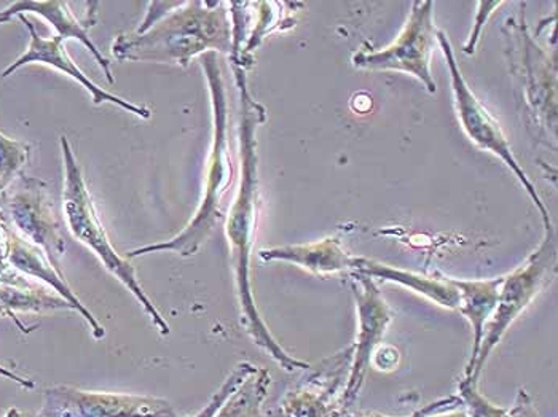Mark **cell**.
Returning a JSON list of instances; mask_svg holds the SVG:
<instances>
[{
  "label": "cell",
  "mask_w": 558,
  "mask_h": 417,
  "mask_svg": "<svg viewBox=\"0 0 558 417\" xmlns=\"http://www.w3.org/2000/svg\"><path fill=\"white\" fill-rule=\"evenodd\" d=\"M233 74L240 91V158L241 177L235 201L227 216L226 234L229 240L230 258L238 303H240L241 326L253 338L260 349L270 355L275 361L288 371H306L310 365L288 353L277 338L271 334L254 299L251 284V254L256 240L258 219V158L256 133L258 125L265 122V109L254 101L247 89L246 71L233 64Z\"/></svg>",
  "instance_id": "cell-1"
},
{
  "label": "cell",
  "mask_w": 558,
  "mask_h": 417,
  "mask_svg": "<svg viewBox=\"0 0 558 417\" xmlns=\"http://www.w3.org/2000/svg\"><path fill=\"white\" fill-rule=\"evenodd\" d=\"M233 26L223 2H182L143 34H120L112 44L119 61H149L189 68L198 54L232 53Z\"/></svg>",
  "instance_id": "cell-2"
},
{
  "label": "cell",
  "mask_w": 558,
  "mask_h": 417,
  "mask_svg": "<svg viewBox=\"0 0 558 417\" xmlns=\"http://www.w3.org/2000/svg\"><path fill=\"white\" fill-rule=\"evenodd\" d=\"M209 93H211L213 115H215V139H213L211 157L206 171L205 195L202 205L178 236L163 243L137 247L130 250L126 258L143 257L158 252H174L181 257H194L209 234L216 229L223 213V198L233 182V164L229 148V115H227L226 86L220 71L217 53H206L202 57Z\"/></svg>",
  "instance_id": "cell-3"
},
{
  "label": "cell",
  "mask_w": 558,
  "mask_h": 417,
  "mask_svg": "<svg viewBox=\"0 0 558 417\" xmlns=\"http://www.w3.org/2000/svg\"><path fill=\"white\" fill-rule=\"evenodd\" d=\"M60 143L64 167L63 212L69 231L75 240L81 241L101 260L110 274L116 275L129 289L131 295L140 302L144 311L150 317L158 333L167 336L170 334V326H168L163 314L155 308L149 295L144 292L129 258L122 257L119 252L113 249L112 243L109 241L68 137H61Z\"/></svg>",
  "instance_id": "cell-4"
},
{
  "label": "cell",
  "mask_w": 558,
  "mask_h": 417,
  "mask_svg": "<svg viewBox=\"0 0 558 417\" xmlns=\"http://www.w3.org/2000/svg\"><path fill=\"white\" fill-rule=\"evenodd\" d=\"M557 237L553 223H544V236L537 249L526 258L525 263L509 274L501 275L498 303L482 336L481 347L474 364L464 370L463 379L478 384L482 371L495 347L501 343L512 323L532 305L556 274Z\"/></svg>",
  "instance_id": "cell-5"
},
{
  "label": "cell",
  "mask_w": 558,
  "mask_h": 417,
  "mask_svg": "<svg viewBox=\"0 0 558 417\" xmlns=\"http://www.w3.org/2000/svg\"><path fill=\"white\" fill-rule=\"evenodd\" d=\"M0 219L27 243L39 247L54 270L64 274L61 260L65 240L43 179L24 174L15 179L0 196Z\"/></svg>",
  "instance_id": "cell-6"
},
{
  "label": "cell",
  "mask_w": 558,
  "mask_h": 417,
  "mask_svg": "<svg viewBox=\"0 0 558 417\" xmlns=\"http://www.w3.org/2000/svg\"><path fill=\"white\" fill-rule=\"evenodd\" d=\"M436 39L440 44L447 65H449L454 107H457L458 120H460L464 133L468 134V137L473 140L475 146L481 147L482 150L490 151V154L498 157L506 167L514 172L515 177L519 179L520 184H522V187L525 188L532 201L535 203L537 210H539L543 222L550 223L549 210L541 201L535 185L530 182L525 171L520 167L519 161L515 160L501 126L498 125V122L485 109L484 105L475 98L470 85L464 81L460 65H458L457 58H454L449 37L442 30H437Z\"/></svg>",
  "instance_id": "cell-7"
},
{
  "label": "cell",
  "mask_w": 558,
  "mask_h": 417,
  "mask_svg": "<svg viewBox=\"0 0 558 417\" xmlns=\"http://www.w3.org/2000/svg\"><path fill=\"white\" fill-rule=\"evenodd\" d=\"M353 346L310 367L301 381L288 389L264 417H348L344 403Z\"/></svg>",
  "instance_id": "cell-8"
},
{
  "label": "cell",
  "mask_w": 558,
  "mask_h": 417,
  "mask_svg": "<svg viewBox=\"0 0 558 417\" xmlns=\"http://www.w3.org/2000/svg\"><path fill=\"white\" fill-rule=\"evenodd\" d=\"M434 2H413L412 12L398 39L380 51H360L353 65L365 71H396L412 75L429 93L437 86L430 72V57L437 30L434 26Z\"/></svg>",
  "instance_id": "cell-9"
},
{
  "label": "cell",
  "mask_w": 558,
  "mask_h": 417,
  "mask_svg": "<svg viewBox=\"0 0 558 417\" xmlns=\"http://www.w3.org/2000/svg\"><path fill=\"white\" fill-rule=\"evenodd\" d=\"M44 417H179L168 400L154 395L85 391L71 384L45 389Z\"/></svg>",
  "instance_id": "cell-10"
},
{
  "label": "cell",
  "mask_w": 558,
  "mask_h": 417,
  "mask_svg": "<svg viewBox=\"0 0 558 417\" xmlns=\"http://www.w3.org/2000/svg\"><path fill=\"white\" fill-rule=\"evenodd\" d=\"M350 278L351 291L356 302L357 320H360L357 340L353 344V360H351L347 391H344V403L351 409L363 391L372 357L384 341L392 320V312L374 279L360 271H350Z\"/></svg>",
  "instance_id": "cell-11"
},
{
  "label": "cell",
  "mask_w": 558,
  "mask_h": 417,
  "mask_svg": "<svg viewBox=\"0 0 558 417\" xmlns=\"http://www.w3.org/2000/svg\"><path fill=\"white\" fill-rule=\"evenodd\" d=\"M19 20L26 26L27 33H29V45H27L22 57L16 58L12 64L3 69L0 77H10L20 69L26 68V65H47V68L54 69V71L63 72V74L74 78L78 85L84 86L89 96H92L93 105L101 106L105 102H109V105L120 107V109L126 110V112L134 113L140 119H150V109H147V107L133 105V102L126 101V99L120 98V96L99 88L95 82L89 81L85 72H82L77 64L69 57L64 48L65 42L61 37L54 36L50 37V39H45V37L37 33L36 26L27 20V16L20 15Z\"/></svg>",
  "instance_id": "cell-12"
},
{
  "label": "cell",
  "mask_w": 558,
  "mask_h": 417,
  "mask_svg": "<svg viewBox=\"0 0 558 417\" xmlns=\"http://www.w3.org/2000/svg\"><path fill=\"white\" fill-rule=\"evenodd\" d=\"M98 5L92 10L88 16L84 20H78L77 16L72 12L71 7L68 2H34V0H22V2L10 3L7 9L0 10V24L12 22L13 19H19L20 15H37L44 19L45 22L50 23L51 26L57 30V36L61 39L78 40L82 45H85L86 50L93 54L98 64L101 65L102 72H105L106 81L109 84H113L112 68H110V61L101 51L98 50L92 39L88 37L89 27L95 26L96 12H98Z\"/></svg>",
  "instance_id": "cell-13"
},
{
  "label": "cell",
  "mask_w": 558,
  "mask_h": 417,
  "mask_svg": "<svg viewBox=\"0 0 558 417\" xmlns=\"http://www.w3.org/2000/svg\"><path fill=\"white\" fill-rule=\"evenodd\" d=\"M351 271L364 272L374 281L378 279V281L391 282V284L410 289V291L426 296L430 302L437 303L442 308L457 311L458 306H460V292L451 284L450 278L440 274V272L433 275H423L418 272L399 270V268L389 267V265L365 257H354L353 270Z\"/></svg>",
  "instance_id": "cell-14"
},
{
  "label": "cell",
  "mask_w": 558,
  "mask_h": 417,
  "mask_svg": "<svg viewBox=\"0 0 558 417\" xmlns=\"http://www.w3.org/2000/svg\"><path fill=\"white\" fill-rule=\"evenodd\" d=\"M264 261H286L298 265L312 274L326 275L350 272L353 270V258L343 249L337 237H326L312 244H294V246L274 247L260 250Z\"/></svg>",
  "instance_id": "cell-15"
},
{
  "label": "cell",
  "mask_w": 558,
  "mask_h": 417,
  "mask_svg": "<svg viewBox=\"0 0 558 417\" xmlns=\"http://www.w3.org/2000/svg\"><path fill=\"white\" fill-rule=\"evenodd\" d=\"M450 281L460 292V306L457 311L470 322L471 329H473V351H471L470 361L464 368L468 370L477 357L485 327L494 316L501 278L473 279V281L450 278Z\"/></svg>",
  "instance_id": "cell-16"
},
{
  "label": "cell",
  "mask_w": 558,
  "mask_h": 417,
  "mask_svg": "<svg viewBox=\"0 0 558 417\" xmlns=\"http://www.w3.org/2000/svg\"><path fill=\"white\" fill-rule=\"evenodd\" d=\"M54 311H75L74 306L58 293L47 291L44 285L36 287H15L0 284V317L13 320L23 333L33 332V327L24 326L19 314H47Z\"/></svg>",
  "instance_id": "cell-17"
},
{
  "label": "cell",
  "mask_w": 558,
  "mask_h": 417,
  "mask_svg": "<svg viewBox=\"0 0 558 417\" xmlns=\"http://www.w3.org/2000/svg\"><path fill=\"white\" fill-rule=\"evenodd\" d=\"M270 388V371L257 367L226 400L215 417H264V405Z\"/></svg>",
  "instance_id": "cell-18"
},
{
  "label": "cell",
  "mask_w": 558,
  "mask_h": 417,
  "mask_svg": "<svg viewBox=\"0 0 558 417\" xmlns=\"http://www.w3.org/2000/svg\"><path fill=\"white\" fill-rule=\"evenodd\" d=\"M31 157V144L12 139L0 131V179L9 187L23 174Z\"/></svg>",
  "instance_id": "cell-19"
},
{
  "label": "cell",
  "mask_w": 558,
  "mask_h": 417,
  "mask_svg": "<svg viewBox=\"0 0 558 417\" xmlns=\"http://www.w3.org/2000/svg\"><path fill=\"white\" fill-rule=\"evenodd\" d=\"M458 396L463 402V408L466 409L470 417H512L509 409L495 405L478 391V384L461 379L458 385Z\"/></svg>",
  "instance_id": "cell-20"
},
{
  "label": "cell",
  "mask_w": 558,
  "mask_h": 417,
  "mask_svg": "<svg viewBox=\"0 0 558 417\" xmlns=\"http://www.w3.org/2000/svg\"><path fill=\"white\" fill-rule=\"evenodd\" d=\"M256 368V365L251 364V361H240V364L230 371V375L227 376L226 381H223L222 384H220V388L217 389L215 394H213L209 402L206 403V405L203 406L196 415L189 417H215L216 413L219 412L220 406L226 403V400L229 398L238 388H240L241 382H243L247 376L253 373Z\"/></svg>",
  "instance_id": "cell-21"
},
{
  "label": "cell",
  "mask_w": 558,
  "mask_h": 417,
  "mask_svg": "<svg viewBox=\"0 0 558 417\" xmlns=\"http://www.w3.org/2000/svg\"><path fill=\"white\" fill-rule=\"evenodd\" d=\"M463 408V402H461L460 396L458 395H449L442 396V398L434 400V402L428 403L426 406H422V408L416 409L415 413L409 416L402 417H428L430 415H436V413L442 412H451V409ZM348 417H396V416H387L380 415V413H356V415H348Z\"/></svg>",
  "instance_id": "cell-22"
},
{
  "label": "cell",
  "mask_w": 558,
  "mask_h": 417,
  "mask_svg": "<svg viewBox=\"0 0 558 417\" xmlns=\"http://www.w3.org/2000/svg\"><path fill=\"white\" fill-rule=\"evenodd\" d=\"M0 376H2V378L9 379V381L15 382V384H19L20 388L26 389V391H34V389H36V381L27 378V376L16 373L15 370L5 367V365H0Z\"/></svg>",
  "instance_id": "cell-23"
},
{
  "label": "cell",
  "mask_w": 558,
  "mask_h": 417,
  "mask_svg": "<svg viewBox=\"0 0 558 417\" xmlns=\"http://www.w3.org/2000/svg\"><path fill=\"white\" fill-rule=\"evenodd\" d=\"M2 417H44V416H40L39 413H31V412H26V409H20V408H15V406H13V408L7 409L5 415H3Z\"/></svg>",
  "instance_id": "cell-24"
},
{
  "label": "cell",
  "mask_w": 558,
  "mask_h": 417,
  "mask_svg": "<svg viewBox=\"0 0 558 417\" xmlns=\"http://www.w3.org/2000/svg\"><path fill=\"white\" fill-rule=\"evenodd\" d=\"M428 417H470V415H468L466 409L458 408L451 409V412L436 413V415H430Z\"/></svg>",
  "instance_id": "cell-25"
},
{
  "label": "cell",
  "mask_w": 558,
  "mask_h": 417,
  "mask_svg": "<svg viewBox=\"0 0 558 417\" xmlns=\"http://www.w3.org/2000/svg\"><path fill=\"white\" fill-rule=\"evenodd\" d=\"M7 185L3 184L2 179H0V196H2V193L5 192Z\"/></svg>",
  "instance_id": "cell-26"
}]
</instances>
